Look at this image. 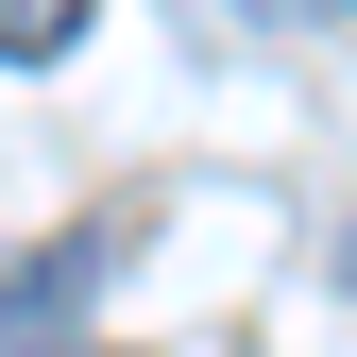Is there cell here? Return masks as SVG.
Returning <instances> with one entry per match:
<instances>
[{
	"label": "cell",
	"mask_w": 357,
	"mask_h": 357,
	"mask_svg": "<svg viewBox=\"0 0 357 357\" xmlns=\"http://www.w3.org/2000/svg\"><path fill=\"white\" fill-rule=\"evenodd\" d=\"M85 17H102V0H0V68H52Z\"/></svg>",
	"instance_id": "6da1fadb"
}]
</instances>
